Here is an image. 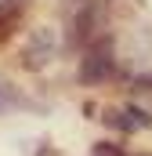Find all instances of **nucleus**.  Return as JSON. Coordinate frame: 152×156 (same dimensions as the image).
I'll return each instance as SVG.
<instances>
[{
    "label": "nucleus",
    "mask_w": 152,
    "mask_h": 156,
    "mask_svg": "<svg viewBox=\"0 0 152 156\" xmlns=\"http://www.w3.org/2000/svg\"><path fill=\"white\" fill-rule=\"evenodd\" d=\"M112 55L105 51V47H94L83 62H80V80L83 83H102V80H109L112 76Z\"/></svg>",
    "instance_id": "obj_1"
},
{
    "label": "nucleus",
    "mask_w": 152,
    "mask_h": 156,
    "mask_svg": "<svg viewBox=\"0 0 152 156\" xmlns=\"http://www.w3.org/2000/svg\"><path fill=\"white\" fill-rule=\"evenodd\" d=\"M51 55H54V37H51L47 29H36V33H33V44H29L26 55H22V66H26V69H43V66L51 62Z\"/></svg>",
    "instance_id": "obj_2"
},
{
    "label": "nucleus",
    "mask_w": 152,
    "mask_h": 156,
    "mask_svg": "<svg viewBox=\"0 0 152 156\" xmlns=\"http://www.w3.org/2000/svg\"><path fill=\"white\" fill-rule=\"evenodd\" d=\"M18 18H22V0H15V4H4L0 7V40L11 37V29L18 26Z\"/></svg>",
    "instance_id": "obj_3"
},
{
    "label": "nucleus",
    "mask_w": 152,
    "mask_h": 156,
    "mask_svg": "<svg viewBox=\"0 0 152 156\" xmlns=\"http://www.w3.org/2000/svg\"><path fill=\"white\" fill-rule=\"evenodd\" d=\"M105 123H109V127H116V131H127V134H130V131H138L127 109H109V113H105Z\"/></svg>",
    "instance_id": "obj_4"
},
{
    "label": "nucleus",
    "mask_w": 152,
    "mask_h": 156,
    "mask_svg": "<svg viewBox=\"0 0 152 156\" xmlns=\"http://www.w3.org/2000/svg\"><path fill=\"white\" fill-rule=\"evenodd\" d=\"M18 102H22V98L15 94V87H11L7 80H0V113H7V109H15Z\"/></svg>",
    "instance_id": "obj_5"
},
{
    "label": "nucleus",
    "mask_w": 152,
    "mask_h": 156,
    "mask_svg": "<svg viewBox=\"0 0 152 156\" xmlns=\"http://www.w3.org/2000/svg\"><path fill=\"white\" fill-rule=\"evenodd\" d=\"M91 156H127V153H123V145H116V142H98V145L91 149Z\"/></svg>",
    "instance_id": "obj_6"
},
{
    "label": "nucleus",
    "mask_w": 152,
    "mask_h": 156,
    "mask_svg": "<svg viewBox=\"0 0 152 156\" xmlns=\"http://www.w3.org/2000/svg\"><path fill=\"white\" fill-rule=\"evenodd\" d=\"M127 113H130V120H134V127H152V116L145 113V109H138V105H130Z\"/></svg>",
    "instance_id": "obj_7"
},
{
    "label": "nucleus",
    "mask_w": 152,
    "mask_h": 156,
    "mask_svg": "<svg viewBox=\"0 0 152 156\" xmlns=\"http://www.w3.org/2000/svg\"><path fill=\"white\" fill-rule=\"evenodd\" d=\"M4 4H15V0H0V7H4Z\"/></svg>",
    "instance_id": "obj_8"
}]
</instances>
